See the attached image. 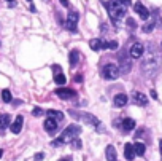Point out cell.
<instances>
[{"instance_id": "obj_1", "label": "cell", "mask_w": 162, "mask_h": 161, "mask_svg": "<svg viewBox=\"0 0 162 161\" xmlns=\"http://www.w3.org/2000/svg\"><path fill=\"white\" fill-rule=\"evenodd\" d=\"M107 10H108V14H110V18L113 19V23L114 24H119V21L127 13V6H124L119 0H108Z\"/></svg>"}, {"instance_id": "obj_2", "label": "cell", "mask_w": 162, "mask_h": 161, "mask_svg": "<svg viewBox=\"0 0 162 161\" xmlns=\"http://www.w3.org/2000/svg\"><path fill=\"white\" fill-rule=\"evenodd\" d=\"M80 132H81V128H80L78 125H70V126H67V129L64 131V134H62L59 139L53 140V147H61V145L67 144V142H73L76 137L80 136Z\"/></svg>"}, {"instance_id": "obj_3", "label": "cell", "mask_w": 162, "mask_h": 161, "mask_svg": "<svg viewBox=\"0 0 162 161\" xmlns=\"http://www.w3.org/2000/svg\"><path fill=\"white\" fill-rule=\"evenodd\" d=\"M160 69V62L159 59H148L141 64V72L146 75V77H152V75H156Z\"/></svg>"}, {"instance_id": "obj_4", "label": "cell", "mask_w": 162, "mask_h": 161, "mask_svg": "<svg viewBox=\"0 0 162 161\" xmlns=\"http://www.w3.org/2000/svg\"><path fill=\"white\" fill-rule=\"evenodd\" d=\"M119 73H121V70L116 64H107L102 69V77L105 80H116L119 77Z\"/></svg>"}, {"instance_id": "obj_5", "label": "cell", "mask_w": 162, "mask_h": 161, "mask_svg": "<svg viewBox=\"0 0 162 161\" xmlns=\"http://www.w3.org/2000/svg\"><path fill=\"white\" fill-rule=\"evenodd\" d=\"M78 19H80V16H78L76 11H70L69 13V18H67L65 26H67V29H69L70 32H76V23H78Z\"/></svg>"}, {"instance_id": "obj_6", "label": "cell", "mask_w": 162, "mask_h": 161, "mask_svg": "<svg viewBox=\"0 0 162 161\" xmlns=\"http://www.w3.org/2000/svg\"><path fill=\"white\" fill-rule=\"evenodd\" d=\"M22 125H24V117H22V115H18V117L14 118V121L10 125V131H11L13 134H19V132H21V129H22Z\"/></svg>"}, {"instance_id": "obj_7", "label": "cell", "mask_w": 162, "mask_h": 161, "mask_svg": "<svg viewBox=\"0 0 162 161\" xmlns=\"http://www.w3.org/2000/svg\"><path fill=\"white\" fill-rule=\"evenodd\" d=\"M56 96L57 97H61V99H73L76 96V93L70 88H59V89H56Z\"/></svg>"}, {"instance_id": "obj_8", "label": "cell", "mask_w": 162, "mask_h": 161, "mask_svg": "<svg viewBox=\"0 0 162 161\" xmlns=\"http://www.w3.org/2000/svg\"><path fill=\"white\" fill-rule=\"evenodd\" d=\"M89 46L92 51H100V50H107L108 48V42L100 40V39H92L89 42Z\"/></svg>"}, {"instance_id": "obj_9", "label": "cell", "mask_w": 162, "mask_h": 161, "mask_svg": "<svg viewBox=\"0 0 162 161\" xmlns=\"http://www.w3.org/2000/svg\"><path fill=\"white\" fill-rule=\"evenodd\" d=\"M133 10H135V13L141 18V19H149V11L143 3H140V2L133 3Z\"/></svg>"}, {"instance_id": "obj_10", "label": "cell", "mask_w": 162, "mask_h": 161, "mask_svg": "<svg viewBox=\"0 0 162 161\" xmlns=\"http://www.w3.org/2000/svg\"><path fill=\"white\" fill-rule=\"evenodd\" d=\"M143 51H145V46H143L141 43H133L132 48H130V58H133V59L141 58Z\"/></svg>"}, {"instance_id": "obj_11", "label": "cell", "mask_w": 162, "mask_h": 161, "mask_svg": "<svg viewBox=\"0 0 162 161\" xmlns=\"http://www.w3.org/2000/svg\"><path fill=\"white\" fill-rule=\"evenodd\" d=\"M127 101H129V97L126 96V94H122V93L116 94V96L113 97V104H114V107H118V109L127 105Z\"/></svg>"}, {"instance_id": "obj_12", "label": "cell", "mask_w": 162, "mask_h": 161, "mask_svg": "<svg viewBox=\"0 0 162 161\" xmlns=\"http://www.w3.org/2000/svg\"><path fill=\"white\" fill-rule=\"evenodd\" d=\"M43 128L46 129V132H49V134H54L56 129H57V121L53 120V118H46L45 123H43Z\"/></svg>"}, {"instance_id": "obj_13", "label": "cell", "mask_w": 162, "mask_h": 161, "mask_svg": "<svg viewBox=\"0 0 162 161\" xmlns=\"http://www.w3.org/2000/svg\"><path fill=\"white\" fill-rule=\"evenodd\" d=\"M105 156H107V161H118V153H116V148L113 145H108L105 148Z\"/></svg>"}, {"instance_id": "obj_14", "label": "cell", "mask_w": 162, "mask_h": 161, "mask_svg": "<svg viewBox=\"0 0 162 161\" xmlns=\"http://www.w3.org/2000/svg\"><path fill=\"white\" fill-rule=\"evenodd\" d=\"M133 102L137 104V105H146L148 104V97L145 96L143 93H133Z\"/></svg>"}, {"instance_id": "obj_15", "label": "cell", "mask_w": 162, "mask_h": 161, "mask_svg": "<svg viewBox=\"0 0 162 161\" xmlns=\"http://www.w3.org/2000/svg\"><path fill=\"white\" fill-rule=\"evenodd\" d=\"M124 155H126V159H127V161H132L133 158H135L133 144H126V147H124Z\"/></svg>"}, {"instance_id": "obj_16", "label": "cell", "mask_w": 162, "mask_h": 161, "mask_svg": "<svg viewBox=\"0 0 162 161\" xmlns=\"http://www.w3.org/2000/svg\"><path fill=\"white\" fill-rule=\"evenodd\" d=\"M145 150H146V147H145V144H141V142L133 144V151H135L137 156H143L145 155Z\"/></svg>"}, {"instance_id": "obj_17", "label": "cell", "mask_w": 162, "mask_h": 161, "mask_svg": "<svg viewBox=\"0 0 162 161\" xmlns=\"http://www.w3.org/2000/svg\"><path fill=\"white\" fill-rule=\"evenodd\" d=\"M133 128H135V121H133V118H126L122 121V129L124 131H132Z\"/></svg>"}, {"instance_id": "obj_18", "label": "cell", "mask_w": 162, "mask_h": 161, "mask_svg": "<svg viewBox=\"0 0 162 161\" xmlns=\"http://www.w3.org/2000/svg\"><path fill=\"white\" fill-rule=\"evenodd\" d=\"M48 117L56 120V121H59V120H64V113L62 112H57V110H48Z\"/></svg>"}, {"instance_id": "obj_19", "label": "cell", "mask_w": 162, "mask_h": 161, "mask_svg": "<svg viewBox=\"0 0 162 161\" xmlns=\"http://www.w3.org/2000/svg\"><path fill=\"white\" fill-rule=\"evenodd\" d=\"M10 121H11V118H10V115H0V131L5 129L8 125H10Z\"/></svg>"}, {"instance_id": "obj_20", "label": "cell", "mask_w": 162, "mask_h": 161, "mask_svg": "<svg viewBox=\"0 0 162 161\" xmlns=\"http://www.w3.org/2000/svg\"><path fill=\"white\" fill-rule=\"evenodd\" d=\"M154 26H156V21L154 19H149L145 26H143L141 27V29H143V32H145V34H149V32H152V29H154Z\"/></svg>"}, {"instance_id": "obj_21", "label": "cell", "mask_w": 162, "mask_h": 161, "mask_svg": "<svg viewBox=\"0 0 162 161\" xmlns=\"http://www.w3.org/2000/svg\"><path fill=\"white\" fill-rule=\"evenodd\" d=\"M54 81H56L57 85H65L67 78H65V75H64V73H59V72H57V73L54 75Z\"/></svg>"}, {"instance_id": "obj_22", "label": "cell", "mask_w": 162, "mask_h": 161, "mask_svg": "<svg viewBox=\"0 0 162 161\" xmlns=\"http://www.w3.org/2000/svg\"><path fill=\"white\" fill-rule=\"evenodd\" d=\"M2 99H3V102H11V93L8 89H3L2 91Z\"/></svg>"}, {"instance_id": "obj_23", "label": "cell", "mask_w": 162, "mask_h": 161, "mask_svg": "<svg viewBox=\"0 0 162 161\" xmlns=\"http://www.w3.org/2000/svg\"><path fill=\"white\" fill-rule=\"evenodd\" d=\"M76 62H78V51H72L70 53V64L75 65Z\"/></svg>"}, {"instance_id": "obj_24", "label": "cell", "mask_w": 162, "mask_h": 161, "mask_svg": "<svg viewBox=\"0 0 162 161\" xmlns=\"http://www.w3.org/2000/svg\"><path fill=\"white\" fill-rule=\"evenodd\" d=\"M118 46H119V43H118L116 40L108 42V48H110V50H118Z\"/></svg>"}, {"instance_id": "obj_25", "label": "cell", "mask_w": 162, "mask_h": 161, "mask_svg": "<svg viewBox=\"0 0 162 161\" xmlns=\"http://www.w3.org/2000/svg\"><path fill=\"white\" fill-rule=\"evenodd\" d=\"M72 144H73V148H78V150L81 148V140H80V139H75Z\"/></svg>"}, {"instance_id": "obj_26", "label": "cell", "mask_w": 162, "mask_h": 161, "mask_svg": "<svg viewBox=\"0 0 162 161\" xmlns=\"http://www.w3.org/2000/svg\"><path fill=\"white\" fill-rule=\"evenodd\" d=\"M32 115H34V117L43 115V110H41V109H34V110H32Z\"/></svg>"}, {"instance_id": "obj_27", "label": "cell", "mask_w": 162, "mask_h": 161, "mask_svg": "<svg viewBox=\"0 0 162 161\" xmlns=\"http://www.w3.org/2000/svg\"><path fill=\"white\" fill-rule=\"evenodd\" d=\"M43 158H45L43 153H37V155H35V161H43Z\"/></svg>"}, {"instance_id": "obj_28", "label": "cell", "mask_w": 162, "mask_h": 161, "mask_svg": "<svg viewBox=\"0 0 162 161\" xmlns=\"http://www.w3.org/2000/svg\"><path fill=\"white\" fill-rule=\"evenodd\" d=\"M127 24H129L130 27H133V29L137 27V24H135V21H133V19H127Z\"/></svg>"}, {"instance_id": "obj_29", "label": "cell", "mask_w": 162, "mask_h": 161, "mask_svg": "<svg viewBox=\"0 0 162 161\" xmlns=\"http://www.w3.org/2000/svg\"><path fill=\"white\" fill-rule=\"evenodd\" d=\"M81 81H83L81 75H75V83H81Z\"/></svg>"}, {"instance_id": "obj_30", "label": "cell", "mask_w": 162, "mask_h": 161, "mask_svg": "<svg viewBox=\"0 0 162 161\" xmlns=\"http://www.w3.org/2000/svg\"><path fill=\"white\" fill-rule=\"evenodd\" d=\"M149 93H151V97H152V99H157V94H156V91H154V89H151Z\"/></svg>"}, {"instance_id": "obj_31", "label": "cell", "mask_w": 162, "mask_h": 161, "mask_svg": "<svg viewBox=\"0 0 162 161\" xmlns=\"http://www.w3.org/2000/svg\"><path fill=\"white\" fill-rule=\"evenodd\" d=\"M119 2H121V3L124 5V6H127V5L130 3V0H119Z\"/></svg>"}, {"instance_id": "obj_32", "label": "cell", "mask_w": 162, "mask_h": 161, "mask_svg": "<svg viewBox=\"0 0 162 161\" xmlns=\"http://www.w3.org/2000/svg\"><path fill=\"white\" fill-rule=\"evenodd\" d=\"M61 3L64 5V6H69L70 3H69V0H61Z\"/></svg>"}, {"instance_id": "obj_33", "label": "cell", "mask_w": 162, "mask_h": 161, "mask_svg": "<svg viewBox=\"0 0 162 161\" xmlns=\"http://www.w3.org/2000/svg\"><path fill=\"white\" fill-rule=\"evenodd\" d=\"M59 161H72V158H70V156H65V158H62V159H59Z\"/></svg>"}, {"instance_id": "obj_34", "label": "cell", "mask_w": 162, "mask_h": 161, "mask_svg": "<svg viewBox=\"0 0 162 161\" xmlns=\"http://www.w3.org/2000/svg\"><path fill=\"white\" fill-rule=\"evenodd\" d=\"M159 148H160V156H162V139L159 140Z\"/></svg>"}, {"instance_id": "obj_35", "label": "cell", "mask_w": 162, "mask_h": 161, "mask_svg": "<svg viewBox=\"0 0 162 161\" xmlns=\"http://www.w3.org/2000/svg\"><path fill=\"white\" fill-rule=\"evenodd\" d=\"M2 156H3V150H2V148H0V158H2Z\"/></svg>"}, {"instance_id": "obj_36", "label": "cell", "mask_w": 162, "mask_h": 161, "mask_svg": "<svg viewBox=\"0 0 162 161\" xmlns=\"http://www.w3.org/2000/svg\"><path fill=\"white\" fill-rule=\"evenodd\" d=\"M6 2H10V3H11V2H14V0H6Z\"/></svg>"}, {"instance_id": "obj_37", "label": "cell", "mask_w": 162, "mask_h": 161, "mask_svg": "<svg viewBox=\"0 0 162 161\" xmlns=\"http://www.w3.org/2000/svg\"><path fill=\"white\" fill-rule=\"evenodd\" d=\"M29 2H32V0H29Z\"/></svg>"}, {"instance_id": "obj_38", "label": "cell", "mask_w": 162, "mask_h": 161, "mask_svg": "<svg viewBox=\"0 0 162 161\" xmlns=\"http://www.w3.org/2000/svg\"><path fill=\"white\" fill-rule=\"evenodd\" d=\"M160 46H162V45H160Z\"/></svg>"}]
</instances>
